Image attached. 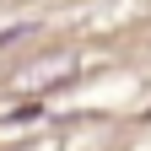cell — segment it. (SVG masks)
<instances>
[{
    "label": "cell",
    "mask_w": 151,
    "mask_h": 151,
    "mask_svg": "<svg viewBox=\"0 0 151 151\" xmlns=\"http://www.w3.org/2000/svg\"><path fill=\"white\" fill-rule=\"evenodd\" d=\"M27 32H32L27 22H16V27H6V32H0V49H6V43H16V38H27Z\"/></svg>",
    "instance_id": "1"
}]
</instances>
